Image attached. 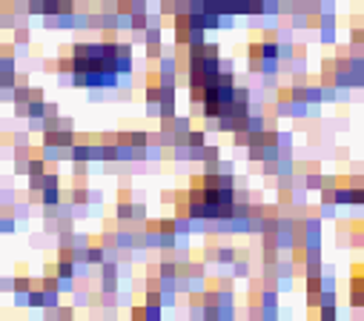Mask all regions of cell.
I'll use <instances>...</instances> for the list:
<instances>
[{
  "label": "cell",
  "instance_id": "cell-1",
  "mask_svg": "<svg viewBox=\"0 0 364 321\" xmlns=\"http://www.w3.org/2000/svg\"><path fill=\"white\" fill-rule=\"evenodd\" d=\"M304 287H307V293H321V290H324V275L321 273L304 275Z\"/></svg>",
  "mask_w": 364,
  "mask_h": 321
},
{
  "label": "cell",
  "instance_id": "cell-2",
  "mask_svg": "<svg viewBox=\"0 0 364 321\" xmlns=\"http://www.w3.org/2000/svg\"><path fill=\"white\" fill-rule=\"evenodd\" d=\"M129 26L135 29V32H144L149 26V17H147V11H132L129 14Z\"/></svg>",
  "mask_w": 364,
  "mask_h": 321
},
{
  "label": "cell",
  "instance_id": "cell-3",
  "mask_svg": "<svg viewBox=\"0 0 364 321\" xmlns=\"http://www.w3.org/2000/svg\"><path fill=\"white\" fill-rule=\"evenodd\" d=\"M106 261V250L103 247H86V264H103Z\"/></svg>",
  "mask_w": 364,
  "mask_h": 321
},
{
  "label": "cell",
  "instance_id": "cell-4",
  "mask_svg": "<svg viewBox=\"0 0 364 321\" xmlns=\"http://www.w3.org/2000/svg\"><path fill=\"white\" fill-rule=\"evenodd\" d=\"M26 304H29V307H46V293H43V287H40V290H32V293L26 296Z\"/></svg>",
  "mask_w": 364,
  "mask_h": 321
},
{
  "label": "cell",
  "instance_id": "cell-5",
  "mask_svg": "<svg viewBox=\"0 0 364 321\" xmlns=\"http://www.w3.org/2000/svg\"><path fill=\"white\" fill-rule=\"evenodd\" d=\"M215 261L232 267V261H235V250H232V247H221V250H215Z\"/></svg>",
  "mask_w": 364,
  "mask_h": 321
},
{
  "label": "cell",
  "instance_id": "cell-6",
  "mask_svg": "<svg viewBox=\"0 0 364 321\" xmlns=\"http://www.w3.org/2000/svg\"><path fill=\"white\" fill-rule=\"evenodd\" d=\"M132 209H135L132 204H121L115 212H118V218H132Z\"/></svg>",
  "mask_w": 364,
  "mask_h": 321
}]
</instances>
